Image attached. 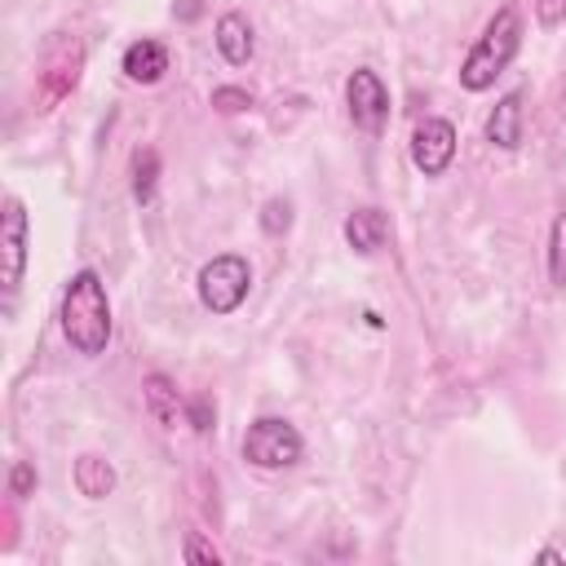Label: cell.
Instances as JSON below:
<instances>
[{
  "label": "cell",
  "instance_id": "obj_1",
  "mask_svg": "<svg viewBox=\"0 0 566 566\" xmlns=\"http://www.w3.org/2000/svg\"><path fill=\"white\" fill-rule=\"evenodd\" d=\"M62 336L71 340L75 354H106L111 340V301L106 283L97 270H75L66 292H62Z\"/></svg>",
  "mask_w": 566,
  "mask_h": 566
},
{
  "label": "cell",
  "instance_id": "obj_2",
  "mask_svg": "<svg viewBox=\"0 0 566 566\" xmlns=\"http://www.w3.org/2000/svg\"><path fill=\"white\" fill-rule=\"evenodd\" d=\"M517 44H522V18H517L513 4H504V9H495V18L486 22V31H482L478 44L469 49V57L460 62V84H464L469 93L491 88L495 75L513 62Z\"/></svg>",
  "mask_w": 566,
  "mask_h": 566
},
{
  "label": "cell",
  "instance_id": "obj_3",
  "mask_svg": "<svg viewBox=\"0 0 566 566\" xmlns=\"http://www.w3.org/2000/svg\"><path fill=\"white\" fill-rule=\"evenodd\" d=\"M301 451H305V442H301L296 424H287L283 416H261L243 433V460L256 469H287L301 460Z\"/></svg>",
  "mask_w": 566,
  "mask_h": 566
},
{
  "label": "cell",
  "instance_id": "obj_4",
  "mask_svg": "<svg viewBox=\"0 0 566 566\" xmlns=\"http://www.w3.org/2000/svg\"><path fill=\"white\" fill-rule=\"evenodd\" d=\"M252 287V270L239 252H221L199 270V301L212 314H234Z\"/></svg>",
  "mask_w": 566,
  "mask_h": 566
},
{
  "label": "cell",
  "instance_id": "obj_5",
  "mask_svg": "<svg viewBox=\"0 0 566 566\" xmlns=\"http://www.w3.org/2000/svg\"><path fill=\"white\" fill-rule=\"evenodd\" d=\"M80 66H84V49L80 40H57L40 66V111H53L75 84H80Z\"/></svg>",
  "mask_w": 566,
  "mask_h": 566
},
{
  "label": "cell",
  "instance_id": "obj_6",
  "mask_svg": "<svg viewBox=\"0 0 566 566\" xmlns=\"http://www.w3.org/2000/svg\"><path fill=\"white\" fill-rule=\"evenodd\" d=\"M345 106H349V119L363 128V133H380L385 119H389V93L380 84L376 71L358 66L349 80H345Z\"/></svg>",
  "mask_w": 566,
  "mask_h": 566
},
{
  "label": "cell",
  "instance_id": "obj_7",
  "mask_svg": "<svg viewBox=\"0 0 566 566\" xmlns=\"http://www.w3.org/2000/svg\"><path fill=\"white\" fill-rule=\"evenodd\" d=\"M451 155H455V124L451 119H438V115L420 119L416 133H411V164L424 177H442L447 164H451Z\"/></svg>",
  "mask_w": 566,
  "mask_h": 566
},
{
  "label": "cell",
  "instance_id": "obj_8",
  "mask_svg": "<svg viewBox=\"0 0 566 566\" xmlns=\"http://www.w3.org/2000/svg\"><path fill=\"white\" fill-rule=\"evenodd\" d=\"M0 283L4 292H13L22 283V270H27V208L22 199H9L4 203V217H0Z\"/></svg>",
  "mask_w": 566,
  "mask_h": 566
},
{
  "label": "cell",
  "instance_id": "obj_9",
  "mask_svg": "<svg viewBox=\"0 0 566 566\" xmlns=\"http://www.w3.org/2000/svg\"><path fill=\"white\" fill-rule=\"evenodd\" d=\"M164 71H168V49L159 40H133L124 49V75L133 84H155L164 80Z\"/></svg>",
  "mask_w": 566,
  "mask_h": 566
},
{
  "label": "cell",
  "instance_id": "obj_10",
  "mask_svg": "<svg viewBox=\"0 0 566 566\" xmlns=\"http://www.w3.org/2000/svg\"><path fill=\"white\" fill-rule=\"evenodd\" d=\"M486 142L517 150L522 146V93H504L495 102V111L486 115Z\"/></svg>",
  "mask_w": 566,
  "mask_h": 566
},
{
  "label": "cell",
  "instance_id": "obj_11",
  "mask_svg": "<svg viewBox=\"0 0 566 566\" xmlns=\"http://www.w3.org/2000/svg\"><path fill=\"white\" fill-rule=\"evenodd\" d=\"M217 49H221V57H226L230 66H243V62L252 57V49H256L252 22H248L243 13H221V18H217Z\"/></svg>",
  "mask_w": 566,
  "mask_h": 566
},
{
  "label": "cell",
  "instance_id": "obj_12",
  "mask_svg": "<svg viewBox=\"0 0 566 566\" xmlns=\"http://www.w3.org/2000/svg\"><path fill=\"white\" fill-rule=\"evenodd\" d=\"M385 239H389V221H385L380 208H358V212L345 217V243H349L354 252L367 256V252H376Z\"/></svg>",
  "mask_w": 566,
  "mask_h": 566
},
{
  "label": "cell",
  "instance_id": "obj_13",
  "mask_svg": "<svg viewBox=\"0 0 566 566\" xmlns=\"http://www.w3.org/2000/svg\"><path fill=\"white\" fill-rule=\"evenodd\" d=\"M142 398H146V411H150L155 424H164V429H177L181 424V398H177V389H172L168 376L150 371L142 380Z\"/></svg>",
  "mask_w": 566,
  "mask_h": 566
},
{
  "label": "cell",
  "instance_id": "obj_14",
  "mask_svg": "<svg viewBox=\"0 0 566 566\" xmlns=\"http://www.w3.org/2000/svg\"><path fill=\"white\" fill-rule=\"evenodd\" d=\"M75 486H80V495H88V500H102V495H111V486H115V469H111V460H102V455H80L75 460Z\"/></svg>",
  "mask_w": 566,
  "mask_h": 566
},
{
  "label": "cell",
  "instance_id": "obj_15",
  "mask_svg": "<svg viewBox=\"0 0 566 566\" xmlns=\"http://www.w3.org/2000/svg\"><path fill=\"white\" fill-rule=\"evenodd\" d=\"M155 181H159V155L155 150H137L133 155V195H137V203L155 199Z\"/></svg>",
  "mask_w": 566,
  "mask_h": 566
},
{
  "label": "cell",
  "instance_id": "obj_16",
  "mask_svg": "<svg viewBox=\"0 0 566 566\" xmlns=\"http://www.w3.org/2000/svg\"><path fill=\"white\" fill-rule=\"evenodd\" d=\"M548 274L553 283H566V212L553 221V234H548Z\"/></svg>",
  "mask_w": 566,
  "mask_h": 566
},
{
  "label": "cell",
  "instance_id": "obj_17",
  "mask_svg": "<svg viewBox=\"0 0 566 566\" xmlns=\"http://www.w3.org/2000/svg\"><path fill=\"white\" fill-rule=\"evenodd\" d=\"M292 226V203L287 199H270L265 208H261V230L265 234H283Z\"/></svg>",
  "mask_w": 566,
  "mask_h": 566
},
{
  "label": "cell",
  "instance_id": "obj_18",
  "mask_svg": "<svg viewBox=\"0 0 566 566\" xmlns=\"http://www.w3.org/2000/svg\"><path fill=\"white\" fill-rule=\"evenodd\" d=\"M186 562H190V566H217L221 553H217L199 531H186Z\"/></svg>",
  "mask_w": 566,
  "mask_h": 566
},
{
  "label": "cell",
  "instance_id": "obj_19",
  "mask_svg": "<svg viewBox=\"0 0 566 566\" xmlns=\"http://www.w3.org/2000/svg\"><path fill=\"white\" fill-rule=\"evenodd\" d=\"M212 106L221 111V115H234V111H248L252 106V93H243V88H212Z\"/></svg>",
  "mask_w": 566,
  "mask_h": 566
},
{
  "label": "cell",
  "instance_id": "obj_20",
  "mask_svg": "<svg viewBox=\"0 0 566 566\" xmlns=\"http://www.w3.org/2000/svg\"><path fill=\"white\" fill-rule=\"evenodd\" d=\"M535 18H539V27H562L566 22V0H535Z\"/></svg>",
  "mask_w": 566,
  "mask_h": 566
},
{
  "label": "cell",
  "instance_id": "obj_21",
  "mask_svg": "<svg viewBox=\"0 0 566 566\" xmlns=\"http://www.w3.org/2000/svg\"><path fill=\"white\" fill-rule=\"evenodd\" d=\"M31 486H35V469H31L27 460H18L13 473H9V491H13V495H27Z\"/></svg>",
  "mask_w": 566,
  "mask_h": 566
},
{
  "label": "cell",
  "instance_id": "obj_22",
  "mask_svg": "<svg viewBox=\"0 0 566 566\" xmlns=\"http://www.w3.org/2000/svg\"><path fill=\"white\" fill-rule=\"evenodd\" d=\"M190 424H195L199 433L212 429V402H208V398H195V402H190Z\"/></svg>",
  "mask_w": 566,
  "mask_h": 566
},
{
  "label": "cell",
  "instance_id": "obj_23",
  "mask_svg": "<svg viewBox=\"0 0 566 566\" xmlns=\"http://www.w3.org/2000/svg\"><path fill=\"white\" fill-rule=\"evenodd\" d=\"M199 13V0H181V18H195Z\"/></svg>",
  "mask_w": 566,
  "mask_h": 566
}]
</instances>
